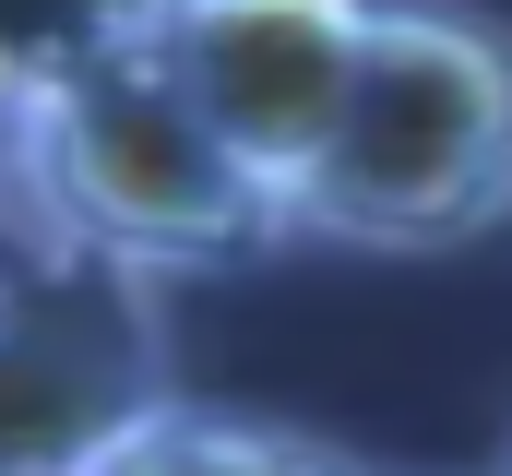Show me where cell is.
I'll use <instances>...</instances> for the list:
<instances>
[{"mask_svg": "<svg viewBox=\"0 0 512 476\" xmlns=\"http://www.w3.org/2000/svg\"><path fill=\"white\" fill-rule=\"evenodd\" d=\"M286 227L346 250H465L512 227V36L453 0H370L358 84L298 167Z\"/></svg>", "mask_w": 512, "mask_h": 476, "instance_id": "obj_1", "label": "cell"}, {"mask_svg": "<svg viewBox=\"0 0 512 476\" xmlns=\"http://www.w3.org/2000/svg\"><path fill=\"white\" fill-rule=\"evenodd\" d=\"M0 155H12L36 227H60L72 250H108L131 274H227L286 238V191L191 108V84L155 60V36L24 96Z\"/></svg>", "mask_w": 512, "mask_h": 476, "instance_id": "obj_2", "label": "cell"}, {"mask_svg": "<svg viewBox=\"0 0 512 476\" xmlns=\"http://www.w3.org/2000/svg\"><path fill=\"white\" fill-rule=\"evenodd\" d=\"M155 274L48 227L36 262H0V465H96L131 405H155Z\"/></svg>", "mask_w": 512, "mask_h": 476, "instance_id": "obj_3", "label": "cell"}, {"mask_svg": "<svg viewBox=\"0 0 512 476\" xmlns=\"http://www.w3.org/2000/svg\"><path fill=\"white\" fill-rule=\"evenodd\" d=\"M358 36H370V0H167L155 12V60L274 191H298V167L322 155L358 84Z\"/></svg>", "mask_w": 512, "mask_h": 476, "instance_id": "obj_4", "label": "cell"}, {"mask_svg": "<svg viewBox=\"0 0 512 476\" xmlns=\"http://www.w3.org/2000/svg\"><path fill=\"white\" fill-rule=\"evenodd\" d=\"M167 0H0V131L24 96H48L60 72L108 60V48H143Z\"/></svg>", "mask_w": 512, "mask_h": 476, "instance_id": "obj_5", "label": "cell"}, {"mask_svg": "<svg viewBox=\"0 0 512 476\" xmlns=\"http://www.w3.org/2000/svg\"><path fill=\"white\" fill-rule=\"evenodd\" d=\"M96 465H334V441L310 429H274V417H227V405H191V393H155L108 429Z\"/></svg>", "mask_w": 512, "mask_h": 476, "instance_id": "obj_6", "label": "cell"}]
</instances>
